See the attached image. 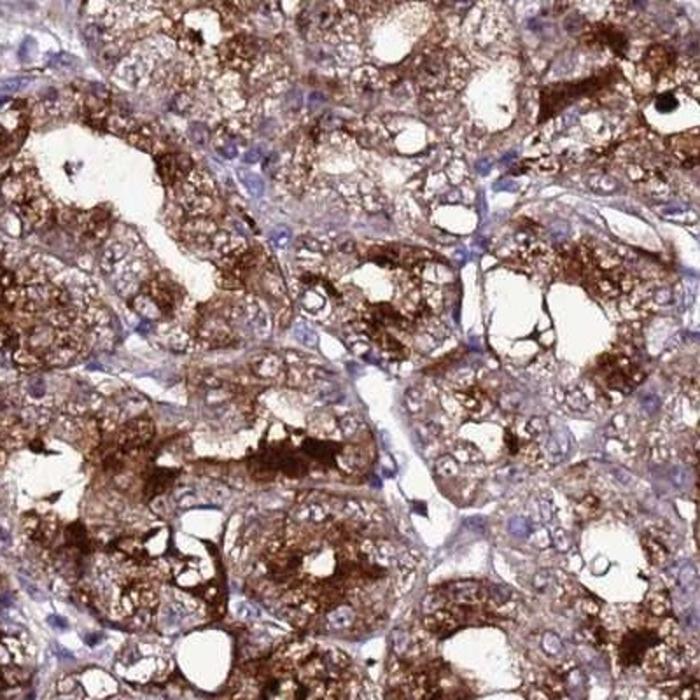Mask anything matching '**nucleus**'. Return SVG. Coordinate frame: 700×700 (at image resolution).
Here are the masks:
<instances>
[{
    "label": "nucleus",
    "instance_id": "obj_11",
    "mask_svg": "<svg viewBox=\"0 0 700 700\" xmlns=\"http://www.w3.org/2000/svg\"><path fill=\"white\" fill-rule=\"evenodd\" d=\"M669 149L674 160L687 170L699 165V137L697 132L681 133L669 140Z\"/></svg>",
    "mask_w": 700,
    "mask_h": 700
},
{
    "label": "nucleus",
    "instance_id": "obj_1",
    "mask_svg": "<svg viewBox=\"0 0 700 700\" xmlns=\"http://www.w3.org/2000/svg\"><path fill=\"white\" fill-rule=\"evenodd\" d=\"M268 581L291 620L333 634L384 625L417 581L419 560L380 506L321 496L267 551Z\"/></svg>",
    "mask_w": 700,
    "mask_h": 700
},
{
    "label": "nucleus",
    "instance_id": "obj_12",
    "mask_svg": "<svg viewBox=\"0 0 700 700\" xmlns=\"http://www.w3.org/2000/svg\"><path fill=\"white\" fill-rule=\"evenodd\" d=\"M676 53L669 46L657 44L648 49L645 56V65L653 77H662L669 74L674 67Z\"/></svg>",
    "mask_w": 700,
    "mask_h": 700
},
{
    "label": "nucleus",
    "instance_id": "obj_14",
    "mask_svg": "<svg viewBox=\"0 0 700 700\" xmlns=\"http://www.w3.org/2000/svg\"><path fill=\"white\" fill-rule=\"evenodd\" d=\"M676 105L678 102L673 93L662 95V97H659V100H657V107H659L662 112H671L673 109H676Z\"/></svg>",
    "mask_w": 700,
    "mask_h": 700
},
{
    "label": "nucleus",
    "instance_id": "obj_5",
    "mask_svg": "<svg viewBox=\"0 0 700 700\" xmlns=\"http://www.w3.org/2000/svg\"><path fill=\"white\" fill-rule=\"evenodd\" d=\"M504 588L482 581H464L445 585L431 592L424 603V627L433 634L452 632L480 620H496L513 614L517 603Z\"/></svg>",
    "mask_w": 700,
    "mask_h": 700
},
{
    "label": "nucleus",
    "instance_id": "obj_15",
    "mask_svg": "<svg viewBox=\"0 0 700 700\" xmlns=\"http://www.w3.org/2000/svg\"><path fill=\"white\" fill-rule=\"evenodd\" d=\"M288 236H289V233L285 231L284 228H278V229H275L274 233H271V240H274L277 245H285V242H288Z\"/></svg>",
    "mask_w": 700,
    "mask_h": 700
},
{
    "label": "nucleus",
    "instance_id": "obj_6",
    "mask_svg": "<svg viewBox=\"0 0 700 700\" xmlns=\"http://www.w3.org/2000/svg\"><path fill=\"white\" fill-rule=\"evenodd\" d=\"M525 694L529 700H586L585 676L572 660H537Z\"/></svg>",
    "mask_w": 700,
    "mask_h": 700
},
{
    "label": "nucleus",
    "instance_id": "obj_3",
    "mask_svg": "<svg viewBox=\"0 0 700 700\" xmlns=\"http://www.w3.org/2000/svg\"><path fill=\"white\" fill-rule=\"evenodd\" d=\"M231 700H371V685L340 649L298 641L247 667Z\"/></svg>",
    "mask_w": 700,
    "mask_h": 700
},
{
    "label": "nucleus",
    "instance_id": "obj_7",
    "mask_svg": "<svg viewBox=\"0 0 700 700\" xmlns=\"http://www.w3.org/2000/svg\"><path fill=\"white\" fill-rule=\"evenodd\" d=\"M468 70V62L457 51L434 48L417 58L412 74L422 93L440 95L457 91L466 81Z\"/></svg>",
    "mask_w": 700,
    "mask_h": 700
},
{
    "label": "nucleus",
    "instance_id": "obj_2",
    "mask_svg": "<svg viewBox=\"0 0 700 700\" xmlns=\"http://www.w3.org/2000/svg\"><path fill=\"white\" fill-rule=\"evenodd\" d=\"M443 420H420V443L448 492L464 499L489 478H524L567 455V440L543 417L499 413L494 392L462 384L441 398Z\"/></svg>",
    "mask_w": 700,
    "mask_h": 700
},
{
    "label": "nucleus",
    "instance_id": "obj_16",
    "mask_svg": "<svg viewBox=\"0 0 700 700\" xmlns=\"http://www.w3.org/2000/svg\"><path fill=\"white\" fill-rule=\"evenodd\" d=\"M260 158H261L260 151H257V149H250L249 153H245L243 160H245V163H256V161H260Z\"/></svg>",
    "mask_w": 700,
    "mask_h": 700
},
{
    "label": "nucleus",
    "instance_id": "obj_8",
    "mask_svg": "<svg viewBox=\"0 0 700 700\" xmlns=\"http://www.w3.org/2000/svg\"><path fill=\"white\" fill-rule=\"evenodd\" d=\"M646 370L627 352H607L599 357L592 370V380L600 396L611 403H618L634 392L645 382Z\"/></svg>",
    "mask_w": 700,
    "mask_h": 700
},
{
    "label": "nucleus",
    "instance_id": "obj_13",
    "mask_svg": "<svg viewBox=\"0 0 700 700\" xmlns=\"http://www.w3.org/2000/svg\"><path fill=\"white\" fill-rule=\"evenodd\" d=\"M236 175H238L240 182L243 184L247 191L253 194L254 198H261L264 194V182L260 175H256L254 172L247 170V168H238L236 170Z\"/></svg>",
    "mask_w": 700,
    "mask_h": 700
},
{
    "label": "nucleus",
    "instance_id": "obj_9",
    "mask_svg": "<svg viewBox=\"0 0 700 700\" xmlns=\"http://www.w3.org/2000/svg\"><path fill=\"white\" fill-rule=\"evenodd\" d=\"M611 79H613V74L604 72L599 74V76H592L590 79L578 81V83L553 84V86L544 88V90L541 91L539 121L543 123L544 119L553 118L555 114L564 111L567 105H571L572 102L578 100L579 97L595 93V91L600 90V88L607 86V83H611Z\"/></svg>",
    "mask_w": 700,
    "mask_h": 700
},
{
    "label": "nucleus",
    "instance_id": "obj_4",
    "mask_svg": "<svg viewBox=\"0 0 700 700\" xmlns=\"http://www.w3.org/2000/svg\"><path fill=\"white\" fill-rule=\"evenodd\" d=\"M600 648H607L621 671L659 685L690 676L697 648L681 635L667 592L648 593L641 606L617 618L599 620Z\"/></svg>",
    "mask_w": 700,
    "mask_h": 700
},
{
    "label": "nucleus",
    "instance_id": "obj_10",
    "mask_svg": "<svg viewBox=\"0 0 700 700\" xmlns=\"http://www.w3.org/2000/svg\"><path fill=\"white\" fill-rule=\"evenodd\" d=\"M586 44L595 48H607L614 55H625L627 51V37L610 25H593L586 27Z\"/></svg>",
    "mask_w": 700,
    "mask_h": 700
}]
</instances>
